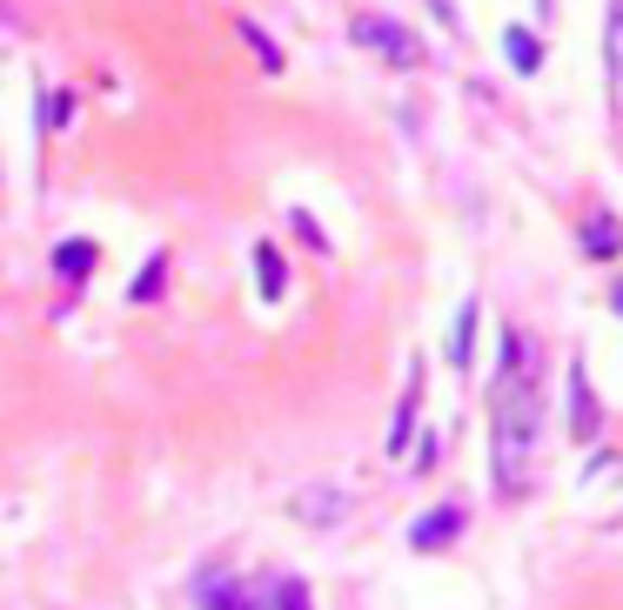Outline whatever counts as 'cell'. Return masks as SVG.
Instances as JSON below:
<instances>
[{
  "instance_id": "obj_14",
  "label": "cell",
  "mask_w": 623,
  "mask_h": 610,
  "mask_svg": "<svg viewBox=\"0 0 623 610\" xmlns=\"http://www.w3.org/2000/svg\"><path fill=\"white\" fill-rule=\"evenodd\" d=\"M242 34H249V48H255V54L268 61V74H276V67H282V48H276V41H268V34H262L255 21H242Z\"/></svg>"
},
{
  "instance_id": "obj_2",
  "label": "cell",
  "mask_w": 623,
  "mask_h": 610,
  "mask_svg": "<svg viewBox=\"0 0 623 610\" xmlns=\"http://www.w3.org/2000/svg\"><path fill=\"white\" fill-rule=\"evenodd\" d=\"M356 48H369V54H389L396 67H416V61H422L416 34H403V21H389V14H363V21H356Z\"/></svg>"
},
{
  "instance_id": "obj_8",
  "label": "cell",
  "mask_w": 623,
  "mask_h": 610,
  "mask_svg": "<svg viewBox=\"0 0 623 610\" xmlns=\"http://www.w3.org/2000/svg\"><path fill=\"white\" fill-rule=\"evenodd\" d=\"M416 396H422V383L409 376V390H403V403H396V423H389V456H403L409 436H416Z\"/></svg>"
},
{
  "instance_id": "obj_6",
  "label": "cell",
  "mask_w": 623,
  "mask_h": 610,
  "mask_svg": "<svg viewBox=\"0 0 623 610\" xmlns=\"http://www.w3.org/2000/svg\"><path fill=\"white\" fill-rule=\"evenodd\" d=\"M462 530V510H430V517H416V530H409V544L416 550H443L449 537Z\"/></svg>"
},
{
  "instance_id": "obj_7",
  "label": "cell",
  "mask_w": 623,
  "mask_h": 610,
  "mask_svg": "<svg viewBox=\"0 0 623 610\" xmlns=\"http://www.w3.org/2000/svg\"><path fill=\"white\" fill-rule=\"evenodd\" d=\"M255 282H262L268 302L289 289V269H282V249H276V242H255Z\"/></svg>"
},
{
  "instance_id": "obj_4",
  "label": "cell",
  "mask_w": 623,
  "mask_h": 610,
  "mask_svg": "<svg viewBox=\"0 0 623 610\" xmlns=\"http://www.w3.org/2000/svg\"><path fill=\"white\" fill-rule=\"evenodd\" d=\"M603 61H610V107L623 114V0H610V27H603Z\"/></svg>"
},
{
  "instance_id": "obj_5",
  "label": "cell",
  "mask_w": 623,
  "mask_h": 610,
  "mask_svg": "<svg viewBox=\"0 0 623 610\" xmlns=\"http://www.w3.org/2000/svg\"><path fill=\"white\" fill-rule=\"evenodd\" d=\"M623 249V221L610 215V208H597L590 221H583V255H597V262H610Z\"/></svg>"
},
{
  "instance_id": "obj_10",
  "label": "cell",
  "mask_w": 623,
  "mask_h": 610,
  "mask_svg": "<svg viewBox=\"0 0 623 610\" xmlns=\"http://www.w3.org/2000/svg\"><path fill=\"white\" fill-rule=\"evenodd\" d=\"M88 269H94V242H61V249H54V276L81 282Z\"/></svg>"
},
{
  "instance_id": "obj_3",
  "label": "cell",
  "mask_w": 623,
  "mask_h": 610,
  "mask_svg": "<svg viewBox=\"0 0 623 610\" xmlns=\"http://www.w3.org/2000/svg\"><path fill=\"white\" fill-rule=\"evenodd\" d=\"M597 423H603V416H597V396H590V369L570 363V436H576V443H590V436H597Z\"/></svg>"
},
{
  "instance_id": "obj_11",
  "label": "cell",
  "mask_w": 623,
  "mask_h": 610,
  "mask_svg": "<svg viewBox=\"0 0 623 610\" xmlns=\"http://www.w3.org/2000/svg\"><path fill=\"white\" fill-rule=\"evenodd\" d=\"M470 350H476V302H462L456 335H449V363H456V369H470Z\"/></svg>"
},
{
  "instance_id": "obj_13",
  "label": "cell",
  "mask_w": 623,
  "mask_h": 610,
  "mask_svg": "<svg viewBox=\"0 0 623 610\" xmlns=\"http://www.w3.org/2000/svg\"><path fill=\"white\" fill-rule=\"evenodd\" d=\"M268 597H276V610H316L302 577H276V584H268Z\"/></svg>"
},
{
  "instance_id": "obj_9",
  "label": "cell",
  "mask_w": 623,
  "mask_h": 610,
  "mask_svg": "<svg viewBox=\"0 0 623 610\" xmlns=\"http://www.w3.org/2000/svg\"><path fill=\"white\" fill-rule=\"evenodd\" d=\"M503 54H510L517 74H536L543 67V41H530V27H503Z\"/></svg>"
},
{
  "instance_id": "obj_15",
  "label": "cell",
  "mask_w": 623,
  "mask_h": 610,
  "mask_svg": "<svg viewBox=\"0 0 623 610\" xmlns=\"http://www.w3.org/2000/svg\"><path fill=\"white\" fill-rule=\"evenodd\" d=\"M610 309H616V316H623V282H616V289H610Z\"/></svg>"
},
{
  "instance_id": "obj_1",
  "label": "cell",
  "mask_w": 623,
  "mask_h": 610,
  "mask_svg": "<svg viewBox=\"0 0 623 610\" xmlns=\"http://www.w3.org/2000/svg\"><path fill=\"white\" fill-rule=\"evenodd\" d=\"M536 430H543V396H536V369L517 329H503V356H496V383H490V463L503 497H530L536 483Z\"/></svg>"
},
{
  "instance_id": "obj_12",
  "label": "cell",
  "mask_w": 623,
  "mask_h": 610,
  "mask_svg": "<svg viewBox=\"0 0 623 610\" xmlns=\"http://www.w3.org/2000/svg\"><path fill=\"white\" fill-rule=\"evenodd\" d=\"M162 276H168V255H148V262H141V276H135V289H128V295H135V302H154V289H162Z\"/></svg>"
}]
</instances>
